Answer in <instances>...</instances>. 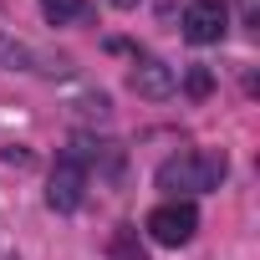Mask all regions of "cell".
I'll return each mask as SVG.
<instances>
[{
	"mask_svg": "<svg viewBox=\"0 0 260 260\" xmlns=\"http://www.w3.org/2000/svg\"><path fill=\"white\" fill-rule=\"evenodd\" d=\"M224 174H230V158L219 148H189L179 158H164L158 174H153V184L179 199V194H209V189H219Z\"/></svg>",
	"mask_w": 260,
	"mask_h": 260,
	"instance_id": "obj_1",
	"label": "cell"
},
{
	"mask_svg": "<svg viewBox=\"0 0 260 260\" xmlns=\"http://www.w3.org/2000/svg\"><path fill=\"white\" fill-rule=\"evenodd\" d=\"M194 230H199V209H194L189 199H169V204H158V209L148 214V235H153V245H164V250L189 245Z\"/></svg>",
	"mask_w": 260,
	"mask_h": 260,
	"instance_id": "obj_2",
	"label": "cell"
},
{
	"mask_svg": "<svg viewBox=\"0 0 260 260\" xmlns=\"http://www.w3.org/2000/svg\"><path fill=\"white\" fill-rule=\"evenodd\" d=\"M230 31V6L224 0H189L184 6V41L194 46H214Z\"/></svg>",
	"mask_w": 260,
	"mask_h": 260,
	"instance_id": "obj_3",
	"label": "cell"
},
{
	"mask_svg": "<svg viewBox=\"0 0 260 260\" xmlns=\"http://www.w3.org/2000/svg\"><path fill=\"white\" fill-rule=\"evenodd\" d=\"M127 82H133V92H138V97L164 102V97H174L179 72H174L169 61H158V56H138V61H133V72H127Z\"/></svg>",
	"mask_w": 260,
	"mask_h": 260,
	"instance_id": "obj_4",
	"label": "cell"
},
{
	"mask_svg": "<svg viewBox=\"0 0 260 260\" xmlns=\"http://www.w3.org/2000/svg\"><path fill=\"white\" fill-rule=\"evenodd\" d=\"M82 194H87V169H82L77 158H56V169H51V189H46L51 209L72 214V209L82 204Z\"/></svg>",
	"mask_w": 260,
	"mask_h": 260,
	"instance_id": "obj_5",
	"label": "cell"
},
{
	"mask_svg": "<svg viewBox=\"0 0 260 260\" xmlns=\"http://www.w3.org/2000/svg\"><path fill=\"white\" fill-rule=\"evenodd\" d=\"M0 67H6V72H51V77H61V72H67V61H46L31 41L11 36L6 26H0Z\"/></svg>",
	"mask_w": 260,
	"mask_h": 260,
	"instance_id": "obj_6",
	"label": "cell"
},
{
	"mask_svg": "<svg viewBox=\"0 0 260 260\" xmlns=\"http://www.w3.org/2000/svg\"><path fill=\"white\" fill-rule=\"evenodd\" d=\"M107 250H112V260H143V240H138L133 224H117L112 240H107Z\"/></svg>",
	"mask_w": 260,
	"mask_h": 260,
	"instance_id": "obj_7",
	"label": "cell"
},
{
	"mask_svg": "<svg viewBox=\"0 0 260 260\" xmlns=\"http://www.w3.org/2000/svg\"><path fill=\"white\" fill-rule=\"evenodd\" d=\"M41 16L51 26H72V21L87 16V0H41Z\"/></svg>",
	"mask_w": 260,
	"mask_h": 260,
	"instance_id": "obj_8",
	"label": "cell"
},
{
	"mask_svg": "<svg viewBox=\"0 0 260 260\" xmlns=\"http://www.w3.org/2000/svg\"><path fill=\"white\" fill-rule=\"evenodd\" d=\"M184 92H189L194 102H204V97L214 92V72H209V67H189V72H184Z\"/></svg>",
	"mask_w": 260,
	"mask_h": 260,
	"instance_id": "obj_9",
	"label": "cell"
},
{
	"mask_svg": "<svg viewBox=\"0 0 260 260\" xmlns=\"http://www.w3.org/2000/svg\"><path fill=\"white\" fill-rule=\"evenodd\" d=\"M77 112H82V117H107V97H102V92H87V97L77 102Z\"/></svg>",
	"mask_w": 260,
	"mask_h": 260,
	"instance_id": "obj_10",
	"label": "cell"
},
{
	"mask_svg": "<svg viewBox=\"0 0 260 260\" xmlns=\"http://www.w3.org/2000/svg\"><path fill=\"white\" fill-rule=\"evenodd\" d=\"M240 21L255 31V21H260V6H255V0H240Z\"/></svg>",
	"mask_w": 260,
	"mask_h": 260,
	"instance_id": "obj_11",
	"label": "cell"
},
{
	"mask_svg": "<svg viewBox=\"0 0 260 260\" xmlns=\"http://www.w3.org/2000/svg\"><path fill=\"white\" fill-rule=\"evenodd\" d=\"M6 164H16V169H26V164H31V153H26V148H6Z\"/></svg>",
	"mask_w": 260,
	"mask_h": 260,
	"instance_id": "obj_12",
	"label": "cell"
},
{
	"mask_svg": "<svg viewBox=\"0 0 260 260\" xmlns=\"http://www.w3.org/2000/svg\"><path fill=\"white\" fill-rule=\"evenodd\" d=\"M174 6L184 11V6H189V0H158V16H164V21H174Z\"/></svg>",
	"mask_w": 260,
	"mask_h": 260,
	"instance_id": "obj_13",
	"label": "cell"
},
{
	"mask_svg": "<svg viewBox=\"0 0 260 260\" xmlns=\"http://www.w3.org/2000/svg\"><path fill=\"white\" fill-rule=\"evenodd\" d=\"M107 6H117V11H133V6H138V0H107Z\"/></svg>",
	"mask_w": 260,
	"mask_h": 260,
	"instance_id": "obj_14",
	"label": "cell"
}]
</instances>
